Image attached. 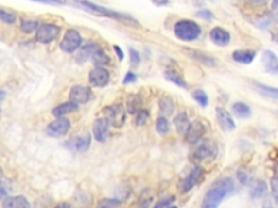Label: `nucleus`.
<instances>
[{"label":"nucleus","instance_id":"nucleus-19","mask_svg":"<svg viewBox=\"0 0 278 208\" xmlns=\"http://www.w3.org/2000/svg\"><path fill=\"white\" fill-rule=\"evenodd\" d=\"M257 52L254 50H236L233 52L234 61L242 64H250L253 62Z\"/></svg>","mask_w":278,"mask_h":208},{"label":"nucleus","instance_id":"nucleus-39","mask_svg":"<svg viewBox=\"0 0 278 208\" xmlns=\"http://www.w3.org/2000/svg\"><path fill=\"white\" fill-rule=\"evenodd\" d=\"M196 16L206 21H212L213 18H214V15H213V12L208 10V9H201V10L197 11Z\"/></svg>","mask_w":278,"mask_h":208},{"label":"nucleus","instance_id":"nucleus-20","mask_svg":"<svg viewBox=\"0 0 278 208\" xmlns=\"http://www.w3.org/2000/svg\"><path fill=\"white\" fill-rule=\"evenodd\" d=\"M78 110V104L72 102V101H69V102H64L62 104H60L52 110V115L57 118L63 117L64 115L70 114L75 112Z\"/></svg>","mask_w":278,"mask_h":208},{"label":"nucleus","instance_id":"nucleus-6","mask_svg":"<svg viewBox=\"0 0 278 208\" xmlns=\"http://www.w3.org/2000/svg\"><path fill=\"white\" fill-rule=\"evenodd\" d=\"M61 27L55 24H43L36 31L35 39L40 44H49L58 38Z\"/></svg>","mask_w":278,"mask_h":208},{"label":"nucleus","instance_id":"nucleus-29","mask_svg":"<svg viewBox=\"0 0 278 208\" xmlns=\"http://www.w3.org/2000/svg\"><path fill=\"white\" fill-rule=\"evenodd\" d=\"M91 143V137L89 133H87L84 137H78L75 141H74V147L78 152H84L88 150Z\"/></svg>","mask_w":278,"mask_h":208},{"label":"nucleus","instance_id":"nucleus-10","mask_svg":"<svg viewBox=\"0 0 278 208\" xmlns=\"http://www.w3.org/2000/svg\"><path fill=\"white\" fill-rule=\"evenodd\" d=\"M206 132V127L200 121H193L187 128L186 132H185V138L188 143L193 144V143L199 142L202 139L203 135Z\"/></svg>","mask_w":278,"mask_h":208},{"label":"nucleus","instance_id":"nucleus-5","mask_svg":"<svg viewBox=\"0 0 278 208\" xmlns=\"http://www.w3.org/2000/svg\"><path fill=\"white\" fill-rule=\"evenodd\" d=\"M104 117L108 119L109 124L115 128H121L126 121V111L121 103H114L105 106L104 109Z\"/></svg>","mask_w":278,"mask_h":208},{"label":"nucleus","instance_id":"nucleus-4","mask_svg":"<svg viewBox=\"0 0 278 208\" xmlns=\"http://www.w3.org/2000/svg\"><path fill=\"white\" fill-rule=\"evenodd\" d=\"M217 155V146L210 139H203L191 153L193 163H200L207 160H213Z\"/></svg>","mask_w":278,"mask_h":208},{"label":"nucleus","instance_id":"nucleus-51","mask_svg":"<svg viewBox=\"0 0 278 208\" xmlns=\"http://www.w3.org/2000/svg\"><path fill=\"white\" fill-rule=\"evenodd\" d=\"M272 8L274 9V10H277V9H278V0H273V1H272Z\"/></svg>","mask_w":278,"mask_h":208},{"label":"nucleus","instance_id":"nucleus-47","mask_svg":"<svg viewBox=\"0 0 278 208\" xmlns=\"http://www.w3.org/2000/svg\"><path fill=\"white\" fill-rule=\"evenodd\" d=\"M151 1L157 7H164V6H168V4L171 2V0H151Z\"/></svg>","mask_w":278,"mask_h":208},{"label":"nucleus","instance_id":"nucleus-31","mask_svg":"<svg viewBox=\"0 0 278 208\" xmlns=\"http://www.w3.org/2000/svg\"><path fill=\"white\" fill-rule=\"evenodd\" d=\"M191 96H192L193 100H196V102H198L199 105L202 106V108H206V106H208V98L205 90H202V89L193 90Z\"/></svg>","mask_w":278,"mask_h":208},{"label":"nucleus","instance_id":"nucleus-43","mask_svg":"<svg viewBox=\"0 0 278 208\" xmlns=\"http://www.w3.org/2000/svg\"><path fill=\"white\" fill-rule=\"evenodd\" d=\"M271 187H272V193L273 196H274L275 201L278 203V178H273L272 182H271Z\"/></svg>","mask_w":278,"mask_h":208},{"label":"nucleus","instance_id":"nucleus-34","mask_svg":"<svg viewBox=\"0 0 278 208\" xmlns=\"http://www.w3.org/2000/svg\"><path fill=\"white\" fill-rule=\"evenodd\" d=\"M156 128L160 135H165V133H168L170 130V126H169V121L166 119V117L160 116L157 118L156 123Z\"/></svg>","mask_w":278,"mask_h":208},{"label":"nucleus","instance_id":"nucleus-48","mask_svg":"<svg viewBox=\"0 0 278 208\" xmlns=\"http://www.w3.org/2000/svg\"><path fill=\"white\" fill-rule=\"evenodd\" d=\"M54 208H75V207L72 206L71 204H69V203L63 202V203H59L57 206H54Z\"/></svg>","mask_w":278,"mask_h":208},{"label":"nucleus","instance_id":"nucleus-8","mask_svg":"<svg viewBox=\"0 0 278 208\" xmlns=\"http://www.w3.org/2000/svg\"><path fill=\"white\" fill-rule=\"evenodd\" d=\"M70 128H71L70 119L66 117H59L48 125L46 131L50 137H63L67 135Z\"/></svg>","mask_w":278,"mask_h":208},{"label":"nucleus","instance_id":"nucleus-35","mask_svg":"<svg viewBox=\"0 0 278 208\" xmlns=\"http://www.w3.org/2000/svg\"><path fill=\"white\" fill-rule=\"evenodd\" d=\"M0 20L7 24H15L17 22V16L13 12L0 9Z\"/></svg>","mask_w":278,"mask_h":208},{"label":"nucleus","instance_id":"nucleus-25","mask_svg":"<svg viewBox=\"0 0 278 208\" xmlns=\"http://www.w3.org/2000/svg\"><path fill=\"white\" fill-rule=\"evenodd\" d=\"M164 77L166 80H169L171 82H173L176 86L182 87V88H187V82L185 81V80L183 78L182 75L174 71V69H166L164 72Z\"/></svg>","mask_w":278,"mask_h":208},{"label":"nucleus","instance_id":"nucleus-46","mask_svg":"<svg viewBox=\"0 0 278 208\" xmlns=\"http://www.w3.org/2000/svg\"><path fill=\"white\" fill-rule=\"evenodd\" d=\"M33 1L41 2V3H49V4H62V3H64L63 0H33Z\"/></svg>","mask_w":278,"mask_h":208},{"label":"nucleus","instance_id":"nucleus-16","mask_svg":"<svg viewBox=\"0 0 278 208\" xmlns=\"http://www.w3.org/2000/svg\"><path fill=\"white\" fill-rule=\"evenodd\" d=\"M262 62L268 73L278 75V58L274 52L271 51V50L263 51Z\"/></svg>","mask_w":278,"mask_h":208},{"label":"nucleus","instance_id":"nucleus-45","mask_svg":"<svg viewBox=\"0 0 278 208\" xmlns=\"http://www.w3.org/2000/svg\"><path fill=\"white\" fill-rule=\"evenodd\" d=\"M237 177H238V180H239L240 183H242V184H247L248 180H249L247 174L243 173V172H238L237 173Z\"/></svg>","mask_w":278,"mask_h":208},{"label":"nucleus","instance_id":"nucleus-40","mask_svg":"<svg viewBox=\"0 0 278 208\" xmlns=\"http://www.w3.org/2000/svg\"><path fill=\"white\" fill-rule=\"evenodd\" d=\"M129 60H131L132 66H137L140 63V54H139L136 49L129 48Z\"/></svg>","mask_w":278,"mask_h":208},{"label":"nucleus","instance_id":"nucleus-13","mask_svg":"<svg viewBox=\"0 0 278 208\" xmlns=\"http://www.w3.org/2000/svg\"><path fill=\"white\" fill-rule=\"evenodd\" d=\"M109 122L105 117L97 118L94 126H92V132L94 137L98 142H104L109 135Z\"/></svg>","mask_w":278,"mask_h":208},{"label":"nucleus","instance_id":"nucleus-32","mask_svg":"<svg viewBox=\"0 0 278 208\" xmlns=\"http://www.w3.org/2000/svg\"><path fill=\"white\" fill-rule=\"evenodd\" d=\"M265 191H266V183L262 181V180H259V181H257L256 184L253 186V188L251 189V192H250V194H251V197L257 198V197L262 196L263 194L265 193Z\"/></svg>","mask_w":278,"mask_h":208},{"label":"nucleus","instance_id":"nucleus-44","mask_svg":"<svg viewBox=\"0 0 278 208\" xmlns=\"http://www.w3.org/2000/svg\"><path fill=\"white\" fill-rule=\"evenodd\" d=\"M113 49H114V51H115V54L118 55V59H119V61L120 62H122L123 60H124V52H123V50L121 49V47H119V46L117 45H114L113 46Z\"/></svg>","mask_w":278,"mask_h":208},{"label":"nucleus","instance_id":"nucleus-21","mask_svg":"<svg viewBox=\"0 0 278 208\" xmlns=\"http://www.w3.org/2000/svg\"><path fill=\"white\" fill-rule=\"evenodd\" d=\"M174 125H175V128H176V131L180 135H185V132H186L187 128L189 126V118H188V115L185 113V112H180L177 115H176L175 118H174Z\"/></svg>","mask_w":278,"mask_h":208},{"label":"nucleus","instance_id":"nucleus-7","mask_svg":"<svg viewBox=\"0 0 278 208\" xmlns=\"http://www.w3.org/2000/svg\"><path fill=\"white\" fill-rule=\"evenodd\" d=\"M82 37L76 30H69L60 43V49L67 53H73L80 48Z\"/></svg>","mask_w":278,"mask_h":208},{"label":"nucleus","instance_id":"nucleus-38","mask_svg":"<svg viewBox=\"0 0 278 208\" xmlns=\"http://www.w3.org/2000/svg\"><path fill=\"white\" fill-rule=\"evenodd\" d=\"M152 201V195L151 193L149 192V190H146L145 192H142L140 201H139V205H140V208H148L151 204Z\"/></svg>","mask_w":278,"mask_h":208},{"label":"nucleus","instance_id":"nucleus-54","mask_svg":"<svg viewBox=\"0 0 278 208\" xmlns=\"http://www.w3.org/2000/svg\"><path fill=\"white\" fill-rule=\"evenodd\" d=\"M277 16H278V13H277Z\"/></svg>","mask_w":278,"mask_h":208},{"label":"nucleus","instance_id":"nucleus-52","mask_svg":"<svg viewBox=\"0 0 278 208\" xmlns=\"http://www.w3.org/2000/svg\"><path fill=\"white\" fill-rule=\"evenodd\" d=\"M2 176H3V172H2V169L0 168V181H1V179H2Z\"/></svg>","mask_w":278,"mask_h":208},{"label":"nucleus","instance_id":"nucleus-24","mask_svg":"<svg viewBox=\"0 0 278 208\" xmlns=\"http://www.w3.org/2000/svg\"><path fill=\"white\" fill-rule=\"evenodd\" d=\"M142 100L139 95H129L126 99V109L127 112L131 114H136L139 110H141Z\"/></svg>","mask_w":278,"mask_h":208},{"label":"nucleus","instance_id":"nucleus-50","mask_svg":"<svg viewBox=\"0 0 278 208\" xmlns=\"http://www.w3.org/2000/svg\"><path fill=\"white\" fill-rule=\"evenodd\" d=\"M253 4H256V6H264V4H266V2L268 0H250Z\"/></svg>","mask_w":278,"mask_h":208},{"label":"nucleus","instance_id":"nucleus-36","mask_svg":"<svg viewBox=\"0 0 278 208\" xmlns=\"http://www.w3.org/2000/svg\"><path fill=\"white\" fill-rule=\"evenodd\" d=\"M120 207V201L115 200V198H104L101 200L97 208H119Z\"/></svg>","mask_w":278,"mask_h":208},{"label":"nucleus","instance_id":"nucleus-3","mask_svg":"<svg viewBox=\"0 0 278 208\" xmlns=\"http://www.w3.org/2000/svg\"><path fill=\"white\" fill-rule=\"evenodd\" d=\"M174 34L183 41H193L201 35L200 25L191 20H180L174 26Z\"/></svg>","mask_w":278,"mask_h":208},{"label":"nucleus","instance_id":"nucleus-12","mask_svg":"<svg viewBox=\"0 0 278 208\" xmlns=\"http://www.w3.org/2000/svg\"><path fill=\"white\" fill-rule=\"evenodd\" d=\"M203 175V169L200 166H196L191 173L188 174V176L185 178L182 184H180V189H182L183 193H186L188 191H191V189L196 186V184L200 181Z\"/></svg>","mask_w":278,"mask_h":208},{"label":"nucleus","instance_id":"nucleus-11","mask_svg":"<svg viewBox=\"0 0 278 208\" xmlns=\"http://www.w3.org/2000/svg\"><path fill=\"white\" fill-rule=\"evenodd\" d=\"M89 82L95 87H104L110 81V73L104 67L97 66L89 72Z\"/></svg>","mask_w":278,"mask_h":208},{"label":"nucleus","instance_id":"nucleus-23","mask_svg":"<svg viewBox=\"0 0 278 208\" xmlns=\"http://www.w3.org/2000/svg\"><path fill=\"white\" fill-rule=\"evenodd\" d=\"M98 48H99V46L97 43H89V44L85 45L84 47L80 50V52H78V54H77V61L78 62L87 61L88 59L91 58L92 53H94Z\"/></svg>","mask_w":278,"mask_h":208},{"label":"nucleus","instance_id":"nucleus-42","mask_svg":"<svg viewBox=\"0 0 278 208\" xmlns=\"http://www.w3.org/2000/svg\"><path fill=\"white\" fill-rule=\"evenodd\" d=\"M137 80V75L135 73L133 72H127L126 75H125L124 80H123V84L126 85V84H132V82H135Z\"/></svg>","mask_w":278,"mask_h":208},{"label":"nucleus","instance_id":"nucleus-2","mask_svg":"<svg viewBox=\"0 0 278 208\" xmlns=\"http://www.w3.org/2000/svg\"><path fill=\"white\" fill-rule=\"evenodd\" d=\"M74 3H75V6L84 9V10L92 13V15L113 18V20L120 21V22L124 23V24H126L128 26H132V27H138L139 26V23L135 20V18L132 17L131 16H127V15H124V13L114 11V10H112V9L104 8L103 6H99V4L87 1V0H74Z\"/></svg>","mask_w":278,"mask_h":208},{"label":"nucleus","instance_id":"nucleus-17","mask_svg":"<svg viewBox=\"0 0 278 208\" xmlns=\"http://www.w3.org/2000/svg\"><path fill=\"white\" fill-rule=\"evenodd\" d=\"M184 51L193 60H196V61L200 62L202 64H206L207 66H215L217 64L215 58H213L211 57V55H208L202 51H198V50H193V49H189V48L184 49Z\"/></svg>","mask_w":278,"mask_h":208},{"label":"nucleus","instance_id":"nucleus-33","mask_svg":"<svg viewBox=\"0 0 278 208\" xmlns=\"http://www.w3.org/2000/svg\"><path fill=\"white\" fill-rule=\"evenodd\" d=\"M273 22H274V16H271L270 13H266V15H264L263 16H260L256 21V25L258 27H260V29H268L272 24Z\"/></svg>","mask_w":278,"mask_h":208},{"label":"nucleus","instance_id":"nucleus-9","mask_svg":"<svg viewBox=\"0 0 278 208\" xmlns=\"http://www.w3.org/2000/svg\"><path fill=\"white\" fill-rule=\"evenodd\" d=\"M91 96L92 92L89 87L76 85L72 87L71 91H70V101L76 104H84L91 99Z\"/></svg>","mask_w":278,"mask_h":208},{"label":"nucleus","instance_id":"nucleus-41","mask_svg":"<svg viewBox=\"0 0 278 208\" xmlns=\"http://www.w3.org/2000/svg\"><path fill=\"white\" fill-rule=\"evenodd\" d=\"M175 197L174 196H171L168 198H164V200L160 201L159 203H156V204L152 207V208H168L169 206H171V204L174 202Z\"/></svg>","mask_w":278,"mask_h":208},{"label":"nucleus","instance_id":"nucleus-49","mask_svg":"<svg viewBox=\"0 0 278 208\" xmlns=\"http://www.w3.org/2000/svg\"><path fill=\"white\" fill-rule=\"evenodd\" d=\"M192 3L194 7L197 8H201L205 6V0H192Z\"/></svg>","mask_w":278,"mask_h":208},{"label":"nucleus","instance_id":"nucleus-37","mask_svg":"<svg viewBox=\"0 0 278 208\" xmlns=\"http://www.w3.org/2000/svg\"><path fill=\"white\" fill-rule=\"evenodd\" d=\"M148 118H149V112L147 110H139L136 113V125L142 126L147 123Z\"/></svg>","mask_w":278,"mask_h":208},{"label":"nucleus","instance_id":"nucleus-26","mask_svg":"<svg viewBox=\"0 0 278 208\" xmlns=\"http://www.w3.org/2000/svg\"><path fill=\"white\" fill-rule=\"evenodd\" d=\"M233 112L240 118H248L251 116V109L243 102H235L233 104Z\"/></svg>","mask_w":278,"mask_h":208},{"label":"nucleus","instance_id":"nucleus-27","mask_svg":"<svg viewBox=\"0 0 278 208\" xmlns=\"http://www.w3.org/2000/svg\"><path fill=\"white\" fill-rule=\"evenodd\" d=\"M91 60H92V62H94V64H96V65H98V66H101V65H106V64H109L110 61H111V59L108 54H106L103 49H100L98 48L96 50V51L92 53L91 55Z\"/></svg>","mask_w":278,"mask_h":208},{"label":"nucleus","instance_id":"nucleus-18","mask_svg":"<svg viewBox=\"0 0 278 208\" xmlns=\"http://www.w3.org/2000/svg\"><path fill=\"white\" fill-rule=\"evenodd\" d=\"M2 208H31L30 202L22 195L9 196L2 203Z\"/></svg>","mask_w":278,"mask_h":208},{"label":"nucleus","instance_id":"nucleus-30","mask_svg":"<svg viewBox=\"0 0 278 208\" xmlns=\"http://www.w3.org/2000/svg\"><path fill=\"white\" fill-rule=\"evenodd\" d=\"M39 23L38 21H35V20H23L21 23V30L23 33L25 34H32L34 33L35 31L38 30L39 27Z\"/></svg>","mask_w":278,"mask_h":208},{"label":"nucleus","instance_id":"nucleus-14","mask_svg":"<svg viewBox=\"0 0 278 208\" xmlns=\"http://www.w3.org/2000/svg\"><path fill=\"white\" fill-rule=\"evenodd\" d=\"M216 119L219 122L221 128L225 131H233L236 128V124L233 117L230 116L229 112L224 108H216Z\"/></svg>","mask_w":278,"mask_h":208},{"label":"nucleus","instance_id":"nucleus-22","mask_svg":"<svg viewBox=\"0 0 278 208\" xmlns=\"http://www.w3.org/2000/svg\"><path fill=\"white\" fill-rule=\"evenodd\" d=\"M159 108H160V112L163 115H165V116H170V115H172L175 110L173 99L171 98L170 96H163L159 100Z\"/></svg>","mask_w":278,"mask_h":208},{"label":"nucleus","instance_id":"nucleus-53","mask_svg":"<svg viewBox=\"0 0 278 208\" xmlns=\"http://www.w3.org/2000/svg\"><path fill=\"white\" fill-rule=\"evenodd\" d=\"M168 208H178V207H176V206H169Z\"/></svg>","mask_w":278,"mask_h":208},{"label":"nucleus","instance_id":"nucleus-1","mask_svg":"<svg viewBox=\"0 0 278 208\" xmlns=\"http://www.w3.org/2000/svg\"><path fill=\"white\" fill-rule=\"evenodd\" d=\"M235 183L231 178H223L217 181L206 194L201 208H219L224 198L234 191Z\"/></svg>","mask_w":278,"mask_h":208},{"label":"nucleus","instance_id":"nucleus-15","mask_svg":"<svg viewBox=\"0 0 278 208\" xmlns=\"http://www.w3.org/2000/svg\"><path fill=\"white\" fill-rule=\"evenodd\" d=\"M210 38L213 41V44L220 46V47H225L229 44L230 34L222 27H214L210 32Z\"/></svg>","mask_w":278,"mask_h":208},{"label":"nucleus","instance_id":"nucleus-28","mask_svg":"<svg viewBox=\"0 0 278 208\" xmlns=\"http://www.w3.org/2000/svg\"><path fill=\"white\" fill-rule=\"evenodd\" d=\"M256 87L259 94H261L264 96H267V98L278 100V88L263 84H257Z\"/></svg>","mask_w":278,"mask_h":208}]
</instances>
